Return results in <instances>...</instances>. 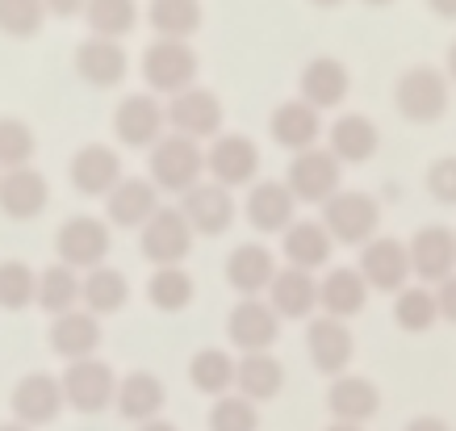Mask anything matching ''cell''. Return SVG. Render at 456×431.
Here are the masks:
<instances>
[{"mask_svg":"<svg viewBox=\"0 0 456 431\" xmlns=\"http://www.w3.org/2000/svg\"><path fill=\"white\" fill-rule=\"evenodd\" d=\"M281 335V314L264 297H243L235 310H231V319H226V339L235 344L243 356L248 352H268L277 344Z\"/></svg>","mask_w":456,"mask_h":431,"instance_id":"7c38bea8","label":"cell"},{"mask_svg":"<svg viewBox=\"0 0 456 431\" xmlns=\"http://www.w3.org/2000/svg\"><path fill=\"white\" fill-rule=\"evenodd\" d=\"M164 122L167 110L155 101V93H130L113 113V134L126 147H155L164 139Z\"/></svg>","mask_w":456,"mask_h":431,"instance_id":"9a60e30c","label":"cell"},{"mask_svg":"<svg viewBox=\"0 0 456 431\" xmlns=\"http://www.w3.org/2000/svg\"><path fill=\"white\" fill-rule=\"evenodd\" d=\"M364 4H373V9H386V4H394V0H364Z\"/></svg>","mask_w":456,"mask_h":431,"instance_id":"9f6ffc18","label":"cell"},{"mask_svg":"<svg viewBox=\"0 0 456 431\" xmlns=\"http://www.w3.org/2000/svg\"><path fill=\"white\" fill-rule=\"evenodd\" d=\"M394 322H398L402 331H431L436 322H440V310H436V293H431V285H406V289H398V297H394Z\"/></svg>","mask_w":456,"mask_h":431,"instance_id":"f35d334b","label":"cell"},{"mask_svg":"<svg viewBox=\"0 0 456 431\" xmlns=\"http://www.w3.org/2000/svg\"><path fill=\"white\" fill-rule=\"evenodd\" d=\"M431 293H436V310H440V319L444 322H456V272L448 281H440Z\"/></svg>","mask_w":456,"mask_h":431,"instance_id":"bcb514c9","label":"cell"},{"mask_svg":"<svg viewBox=\"0 0 456 431\" xmlns=\"http://www.w3.org/2000/svg\"><path fill=\"white\" fill-rule=\"evenodd\" d=\"M444 76H448V84H456V42L448 46V68H444Z\"/></svg>","mask_w":456,"mask_h":431,"instance_id":"f907efd6","label":"cell"},{"mask_svg":"<svg viewBox=\"0 0 456 431\" xmlns=\"http://www.w3.org/2000/svg\"><path fill=\"white\" fill-rule=\"evenodd\" d=\"M243 209H248V223L260 235H285L293 226V214H297V197L289 193L285 181H264V184H251Z\"/></svg>","mask_w":456,"mask_h":431,"instance_id":"e0dca14e","label":"cell"},{"mask_svg":"<svg viewBox=\"0 0 456 431\" xmlns=\"http://www.w3.org/2000/svg\"><path fill=\"white\" fill-rule=\"evenodd\" d=\"M305 348H310V361H314L318 373L327 377H339L352 364V352H356V339L347 331V322L339 319H314L310 331H305Z\"/></svg>","mask_w":456,"mask_h":431,"instance_id":"d6986e66","label":"cell"},{"mask_svg":"<svg viewBox=\"0 0 456 431\" xmlns=\"http://www.w3.org/2000/svg\"><path fill=\"white\" fill-rule=\"evenodd\" d=\"M411 251V277L419 285H440L456 272V231L444 223H431V226H419L415 239L406 243Z\"/></svg>","mask_w":456,"mask_h":431,"instance_id":"52a82bcc","label":"cell"},{"mask_svg":"<svg viewBox=\"0 0 456 431\" xmlns=\"http://www.w3.org/2000/svg\"><path fill=\"white\" fill-rule=\"evenodd\" d=\"M167 126L172 134H184V139H218L222 130V101L209 93V88H184L167 101Z\"/></svg>","mask_w":456,"mask_h":431,"instance_id":"30bf717a","label":"cell"},{"mask_svg":"<svg viewBox=\"0 0 456 431\" xmlns=\"http://www.w3.org/2000/svg\"><path fill=\"white\" fill-rule=\"evenodd\" d=\"M235 364L231 361V352L222 348H201L189 361V381H193L201 394H209V398H222V394L235 386Z\"/></svg>","mask_w":456,"mask_h":431,"instance_id":"74e56055","label":"cell"},{"mask_svg":"<svg viewBox=\"0 0 456 431\" xmlns=\"http://www.w3.org/2000/svg\"><path fill=\"white\" fill-rule=\"evenodd\" d=\"M63 403L84 411V415H97L118 398V377L105 361L88 356V361H71L68 373H63Z\"/></svg>","mask_w":456,"mask_h":431,"instance_id":"9c48e42d","label":"cell"},{"mask_svg":"<svg viewBox=\"0 0 456 431\" xmlns=\"http://www.w3.org/2000/svg\"><path fill=\"white\" fill-rule=\"evenodd\" d=\"M84 4L88 0H42V9L55 17H76V13H84Z\"/></svg>","mask_w":456,"mask_h":431,"instance_id":"7dc6e473","label":"cell"},{"mask_svg":"<svg viewBox=\"0 0 456 431\" xmlns=\"http://www.w3.org/2000/svg\"><path fill=\"white\" fill-rule=\"evenodd\" d=\"M193 277L184 272L180 264H167V268H155V277L151 285H147V297H151V306L155 310H164V314H180V310L193 302Z\"/></svg>","mask_w":456,"mask_h":431,"instance_id":"ab89813d","label":"cell"},{"mask_svg":"<svg viewBox=\"0 0 456 431\" xmlns=\"http://www.w3.org/2000/svg\"><path fill=\"white\" fill-rule=\"evenodd\" d=\"M164 381L155 373H130L118 381V411H122V419H130V423H151V419H159V411H164Z\"/></svg>","mask_w":456,"mask_h":431,"instance_id":"4dcf8cb0","label":"cell"},{"mask_svg":"<svg viewBox=\"0 0 456 431\" xmlns=\"http://www.w3.org/2000/svg\"><path fill=\"white\" fill-rule=\"evenodd\" d=\"M339 181H344V164L335 159L327 147H310V151H297L289 164V193L297 201H314V206H327L335 193H339Z\"/></svg>","mask_w":456,"mask_h":431,"instance_id":"8992f818","label":"cell"},{"mask_svg":"<svg viewBox=\"0 0 456 431\" xmlns=\"http://www.w3.org/2000/svg\"><path fill=\"white\" fill-rule=\"evenodd\" d=\"M84 17L93 26V38H126L139 26V0H88Z\"/></svg>","mask_w":456,"mask_h":431,"instance_id":"8d00e7d4","label":"cell"},{"mask_svg":"<svg viewBox=\"0 0 456 431\" xmlns=\"http://www.w3.org/2000/svg\"><path fill=\"white\" fill-rule=\"evenodd\" d=\"M180 214L193 226V235H226L235 223V197H231V189H222L214 181L193 184L180 197Z\"/></svg>","mask_w":456,"mask_h":431,"instance_id":"5bb4252c","label":"cell"},{"mask_svg":"<svg viewBox=\"0 0 456 431\" xmlns=\"http://www.w3.org/2000/svg\"><path fill=\"white\" fill-rule=\"evenodd\" d=\"M147 21L159 38L189 42L201 29V0H151L147 4Z\"/></svg>","mask_w":456,"mask_h":431,"instance_id":"e575fe53","label":"cell"},{"mask_svg":"<svg viewBox=\"0 0 456 431\" xmlns=\"http://www.w3.org/2000/svg\"><path fill=\"white\" fill-rule=\"evenodd\" d=\"M428 193L440 206H456V155H440L428 167Z\"/></svg>","mask_w":456,"mask_h":431,"instance_id":"f6af8a7d","label":"cell"},{"mask_svg":"<svg viewBox=\"0 0 456 431\" xmlns=\"http://www.w3.org/2000/svg\"><path fill=\"white\" fill-rule=\"evenodd\" d=\"M428 9L444 21H456V0H428Z\"/></svg>","mask_w":456,"mask_h":431,"instance_id":"681fc988","label":"cell"},{"mask_svg":"<svg viewBox=\"0 0 456 431\" xmlns=\"http://www.w3.org/2000/svg\"><path fill=\"white\" fill-rule=\"evenodd\" d=\"M59 411H63V386H59V377L29 373V377H21V381H17V390H13V415H17V423L38 427V423H51Z\"/></svg>","mask_w":456,"mask_h":431,"instance_id":"603a6c76","label":"cell"},{"mask_svg":"<svg viewBox=\"0 0 456 431\" xmlns=\"http://www.w3.org/2000/svg\"><path fill=\"white\" fill-rule=\"evenodd\" d=\"M142 235V256L151 260L155 268H167V264H180L189 248H193V226L184 223V214L176 209H155V218L139 231Z\"/></svg>","mask_w":456,"mask_h":431,"instance_id":"4fadbf2b","label":"cell"},{"mask_svg":"<svg viewBox=\"0 0 456 431\" xmlns=\"http://www.w3.org/2000/svg\"><path fill=\"white\" fill-rule=\"evenodd\" d=\"M71 184L84 197H110L122 184V155L110 142H88L71 159Z\"/></svg>","mask_w":456,"mask_h":431,"instance_id":"2e32d148","label":"cell"},{"mask_svg":"<svg viewBox=\"0 0 456 431\" xmlns=\"http://www.w3.org/2000/svg\"><path fill=\"white\" fill-rule=\"evenodd\" d=\"M38 293V272L21 260H4L0 264V306L4 310H26Z\"/></svg>","mask_w":456,"mask_h":431,"instance_id":"60d3db41","label":"cell"},{"mask_svg":"<svg viewBox=\"0 0 456 431\" xmlns=\"http://www.w3.org/2000/svg\"><path fill=\"white\" fill-rule=\"evenodd\" d=\"M302 101L305 105H314L318 113L322 110H335V105H344L347 97V88H352V76H347V68L339 63V59L331 55H318L310 59L302 68Z\"/></svg>","mask_w":456,"mask_h":431,"instance_id":"d4e9b609","label":"cell"},{"mask_svg":"<svg viewBox=\"0 0 456 431\" xmlns=\"http://www.w3.org/2000/svg\"><path fill=\"white\" fill-rule=\"evenodd\" d=\"M406 431H452L444 419H436V415H419V419H411L406 423Z\"/></svg>","mask_w":456,"mask_h":431,"instance_id":"c3c4849f","label":"cell"},{"mask_svg":"<svg viewBox=\"0 0 456 431\" xmlns=\"http://www.w3.org/2000/svg\"><path fill=\"white\" fill-rule=\"evenodd\" d=\"M46 176L34 172V167H9V172H0V209L9 214V218H38L42 209H46Z\"/></svg>","mask_w":456,"mask_h":431,"instance_id":"83f0119b","label":"cell"},{"mask_svg":"<svg viewBox=\"0 0 456 431\" xmlns=\"http://www.w3.org/2000/svg\"><path fill=\"white\" fill-rule=\"evenodd\" d=\"M42 21H46L42 0H0V34H9V38H29V34L42 29Z\"/></svg>","mask_w":456,"mask_h":431,"instance_id":"7bdbcfd3","label":"cell"},{"mask_svg":"<svg viewBox=\"0 0 456 431\" xmlns=\"http://www.w3.org/2000/svg\"><path fill=\"white\" fill-rule=\"evenodd\" d=\"M0 431H29V427H26V423H4Z\"/></svg>","mask_w":456,"mask_h":431,"instance_id":"11a10c76","label":"cell"},{"mask_svg":"<svg viewBox=\"0 0 456 431\" xmlns=\"http://www.w3.org/2000/svg\"><path fill=\"white\" fill-rule=\"evenodd\" d=\"M331 248H335V239L327 235L322 223H293L289 231H285V239H281V251H285L289 268H305V272L327 268Z\"/></svg>","mask_w":456,"mask_h":431,"instance_id":"1f68e13d","label":"cell"},{"mask_svg":"<svg viewBox=\"0 0 456 431\" xmlns=\"http://www.w3.org/2000/svg\"><path fill=\"white\" fill-rule=\"evenodd\" d=\"M356 272L364 277L369 289H381V293H398L411 285V251L406 243L389 235H373L364 248H360V264Z\"/></svg>","mask_w":456,"mask_h":431,"instance_id":"ba28073f","label":"cell"},{"mask_svg":"<svg viewBox=\"0 0 456 431\" xmlns=\"http://www.w3.org/2000/svg\"><path fill=\"white\" fill-rule=\"evenodd\" d=\"M142 80L155 97H176L197 84V51L180 38H155L142 51Z\"/></svg>","mask_w":456,"mask_h":431,"instance_id":"3957f363","label":"cell"},{"mask_svg":"<svg viewBox=\"0 0 456 431\" xmlns=\"http://www.w3.org/2000/svg\"><path fill=\"white\" fill-rule=\"evenodd\" d=\"M105 206H110V223L113 226H147L155 218V209H159V189L151 181H142V176H122V184L105 197Z\"/></svg>","mask_w":456,"mask_h":431,"instance_id":"f1b7e54d","label":"cell"},{"mask_svg":"<svg viewBox=\"0 0 456 431\" xmlns=\"http://www.w3.org/2000/svg\"><path fill=\"white\" fill-rule=\"evenodd\" d=\"M448 97H452V84L448 76L428 63H419V68H406L394 84V105L406 122L415 126H428V122H440L444 113H448Z\"/></svg>","mask_w":456,"mask_h":431,"instance_id":"7a4b0ae2","label":"cell"},{"mask_svg":"<svg viewBox=\"0 0 456 431\" xmlns=\"http://www.w3.org/2000/svg\"><path fill=\"white\" fill-rule=\"evenodd\" d=\"M209 431H260V411L243 394H222L209 411Z\"/></svg>","mask_w":456,"mask_h":431,"instance_id":"b9f144b4","label":"cell"},{"mask_svg":"<svg viewBox=\"0 0 456 431\" xmlns=\"http://www.w3.org/2000/svg\"><path fill=\"white\" fill-rule=\"evenodd\" d=\"M235 386L251 403H268V398H277L281 386H285V369H281V361L273 352H248V356L235 364Z\"/></svg>","mask_w":456,"mask_h":431,"instance_id":"d6a6232c","label":"cell"},{"mask_svg":"<svg viewBox=\"0 0 456 431\" xmlns=\"http://www.w3.org/2000/svg\"><path fill=\"white\" fill-rule=\"evenodd\" d=\"M268 306L281 319H310L318 310V277L305 268H277V277L268 285Z\"/></svg>","mask_w":456,"mask_h":431,"instance_id":"cb8c5ba5","label":"cell"},{"mask_svg":"<svg viewBox=\"0 0 456 431\" xmlns=\"http://www.w3.org/2000/svg\"><path fill=\"white\" fill-rule=\"evenodd\" d=\"M80 285L84 281L76 277V268L68 264H51L38 272V293H34V302H38L46 314H68V310L80 306Z\"/></svg>","mask_w":456,"mask_h":431,"instance_id":"d590c367","label":"cell"},{"mask_svg":"<svg viewBox=\"0 0 456 431\" xmlns=\"http://www.w3.org/2000/svg\"><path fill=\"white\" fill-rule=\"evenodd\" d=\"M139 431H176V427L164 423V419H151V423H139Z\"/></svg>","mask_w":456,"mask_h":431,"instance_id":"816d5d0a","label":"cell"},{"mask_svg":"<svg viewBox=\"0 0 456 431\" xmlns=\"http://www.w3.org/2000/svg\"><path fill=\"white\" fill-rule=\"evenodd\" d=\"M310 4H318V9H339L344 0H310Z\"/></svg>","mask_w":456,"mask_h":431,"instance_id":"db71d44e","label":"cell"},{"mask_svg":"<svg viewBox=\"0 0 456 431\" xmlns=\"http://www.w3.org/2000/svg\"><path fill=\"white\" fill-rule=\"evenodd\" d=\"M126 297H130V285H126V277L118 272V268H110V264H101V268H93L88 277H84V285H80V302H84V310L88 314H118V310L126 306Z\"/></svg>","mask_w":456,"mask_h":431,"instance_id":"836d02e7","label":"cell"},{"mask_svg":"<svg viewBox=\"0 0 456 431\" xmlns=\"http://www.w3.org/2000/svg\"><path fill=\"white\" fill-rule=\"evenodd\" d=\"M76 71H80V80L93 84V88H113V84L126 80L130 59H126L122 42L88 38V42H80V51H76Z\"/></svg>","mask_w":456,"mask_h":431,"instance_id":"484cf974","label":"cell"},{"mask_svg":"<svg viewBox=\"0 0 456 431\" xmlns=\"http://www.w3.org/2000/svg\"><path fill=\"white\" fill-rule=\"evenodd\" d=\"M147 181L159 189V193H189L193 184H201V172H206V151L197 147L193 139L184 134H164V139L151 147V159H147Z\"/></svg>","mask_w":456,"mask_h":431,"instance_id":"6da1fadb","label":"cell"},{"mask_svg":"<svg viewBox=\"0 0 456 431\" xmlns=\"http://www.w3.org/2000/svg\"><path fill=\"white\" fill-rule=\"evenodd\" d=\"M110 223H101L93 214H76L68 223L59 226L55 235V251H59V264L76 268V272H93V268L105 264V256H110Z\"/></svg>","mask_w":456,"mask_h":431,"instance_id":"5b68a950","label":"cell"},{"mask_svg":"<svg viewBox=\"0 0 456 431\" xmlns=\"http://www.w3.org/2000/svg\"><path fill=\"white\" fill-rule=\"evenodd\" d=\"M327 431H364V427H360V423H331Z\"/></svg>","mask_w":456,"mask_h":431,"instance_id":"f5cc1de1","label":"cell"},{"mask_svg":"<svg viewBox=\"0 0 456 431\" xmlns=\"http://www.w3.org/2000/svg\"><path fill=\"white\" fill-rule=\"evenodd\" d=\"M377 147H381V134H377V122L364 118V113H339L327 130V151L339 159V164H364L373 159Z\"/></svg>","mask_w":456,"mask_h":431,"instance_id":"44dd1931","label":"cell"},{"mask_svg":"<svg viewBox=\"0 0 456 431\" xmlns=\"http://www.w3.org/2000/svg\"><path fill=\"white\" fill-rule=\"evenodd\" d=\"M369 302V285L360 277L356 268H331L327 277L318 281V310L327 314V319H356L360 310Z\"/></svg>","mask_w":456,"mask_h":431,"instance_id":"4316f807","label":"cell"},{"mask_svg":"<svg viewBox=\"0 0 456 431\" xmlns=\"http://www.w3.org/2000/svg\"><path fill=\"white\" fill-rule=\"evenodd\" d=\"M101 344V319L88 314V310H68L51 322V348L63 356V361H88L97 356Z\"/></svg>","mask_w":456,"mask_h":431,"instance_id":"f546056e","label":"cell"},{"mask_svg":"<svg viewBox=\"0 0 456 431\" xmlns=\"http://www.w3.org/2000/svg\"><path fill=\"white\" fill-rule=\"evenodd\" d=\"M322 226L335 243L347 248H364L381 226V206L373 193H360V189H339V193L322 206Z\"/></svg>","mask_w":456,"mask_h":431,"instance_id":"277c9868","label":"cell"},{"mask_svg":"<svg viewBox=\"0 0 456 431\" xmlns=\"http://www.w3.org/2000/svg\"><path fill=\"white\" fill-rule=\"evenodd\" d=\"M327 411L335 415V423H369V419L381 411V394L369 377H356V373H339L327 390Z\"/></svg>","mask_w":456,"mask_h":431,"instance_id":"7402d4cb","label":"cell"},{"mask_svg":"<svg viewBox=\"0 0 456 431\" xmlns=\"http://www.w3.org/2000/svg\"><path fill=\"white\" fill-rule=\"evenodd\" d=\"M277 277V256L264 248V243H239L226 256V285L243 297H260Z\"/></svg>","mask_w":456,"mask_h":431,"instance_id":"ffe728a7","label":"cell"},{"mask_svg":"<svg viewBox=\"0 0 456 431\" xmlns=\"http://www.w3.org/2000/svg\"><path fill=\"white\" fill-rule=\"evenodd\" d=\"M34 130L26 122H17V118H0V167L9 172V167H26L29 155H34Z\"/></svg>","mask_w":456,"mask_h":431,"instance_id":"ee69618b","label":"cell"},{"mask_svg":"<svg viewBox=\"0 0 456 431\" xmlns=\"http://www.w3.org/2000/svg\"><path fill=\"white\" fill-rule=\"evenodd\" d=\"M206 172L209 181L222 184V189H239V184H251L256 172H260V151L248 134H218L214 147L206 151Z\"/></svg>","mask_w":456,"mask_h":431,"instance_id":"8fae6325","label":"cell"},{"mask_svg":"<svg viewBox=\"0 0 456 431\" xmlns=\"http://www.w3.org/2000/svg\"><path fill=\"white\" fill-rule=\"evenodd\" d=\"M268 134H273L277 147H285V151H293V155L310 151V147H318V139H322V113H318L314 105H305L302 97L285 101V105L273 110Z\"/></svg>","mask_w":456,"mask_h":431,"instance_id":"ac0fdd59","label":"cell"}]
</instances>
